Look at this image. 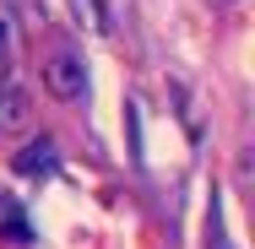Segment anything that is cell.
<instances>
[{
    "label": "cell",
    "mask_w": 255,
    "mask_h": 249,
    "mask_svg": "<svg viewBox=\"0 0 255 249\" xmlns=\"http://www.w3.org/2000/svg\"><path fill=\"white\" fill-rule=\"evenodd\" d=\"M38 76H44L49 98H60V103L87 98V60H82L76 49H49L44 65H38Z\"/></svg>",
    "instance_id": "1"
},
{
    "label": "cell",
    "mask_w": 255,
    "mask_h": 249,
    "mask_svg": "<svg viewBox=\"0 0 255 249\" xmlns=\"http://www.w3.org/2000/svg\"><path fill=\"white\" fill-rule=\"evenodd\" d=\"M27 125H33V87L11 71L0 82V136H22Z\"/></svg>",
    "instance_id": "2"
},
{
    "label": "cell",
    "mask_w": 255,
    "mask_h": 249,
    "mask_svg": "<svg viewBox=\"0 0 255 249\" xmlns=\"http://www.w3.org/2000/svg\"><path fill=\"white\" fill-rule=\"evenodd\" d=\"M11 168L22 179H49V173H60V147H54L49 136H38V141H27V147L11 157Z\"/></svg>",
    "instance_id": "3"
},
{
    "label": "cell",
    "mask_w": 255,
    "mask_h": 249,
    "mask_svg": "<svg viewBox=\"0 0 255 249\" xmlns=\"http://www.w3.org/2000/svg\"><path fill=\"white\" fill-rule=\"evenodd\" d=\"M16 44H22V27H16V11L0 0V82L11 76V65H16Z\"/></svg>",
    "instance_id": "4"
},
{
    "label": "cell",
    "mask_w": 255,
    "mask_h": 249,
    "mask_svg": "<svg viewBox=\"0 0 255 249\" xmlns=\"http://www.w3.org/2000/svg\"><path fill=\"white\" fill-rule=\"evenodd\" d=\"M71 16H76L93 38H103V33H109V11H103V0H71Z\"/></svg>",
    "instance_id": "5"
},
{
    "label": "cell",
    "mask_w": 255,
    "mask_h": 249,
    "mask_svg": "<svg viewBox=\"0 0 255 249\" xmlns=\"http://www.w3.org/2000/svg\"><path fill=\"white\" fill-rule=\"evenodd\" d=\"M0 228H5L16 244H27V239H33V228L22 222V206H16V200H0Z\"/></svg>",
    "instance_id": "6"
}]
</instances>
